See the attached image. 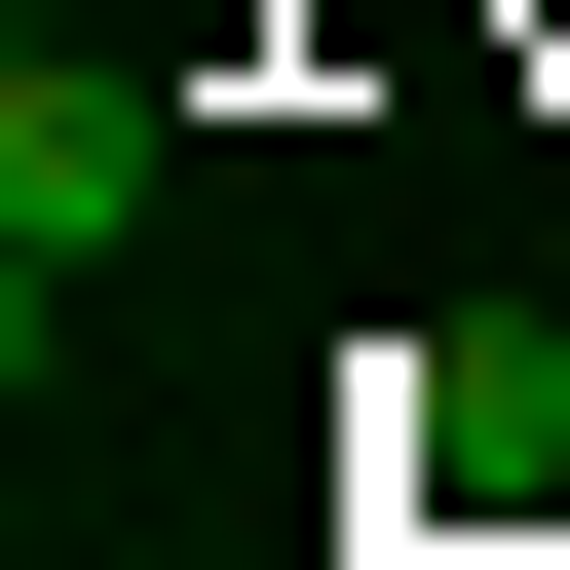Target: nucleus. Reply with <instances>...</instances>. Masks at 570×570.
Listing matches in <instances>:
<instances>
[{
    "label": "nucleus",
    "instance_id": "obj_1",
    "mask_svg": "<svg viewBox=\"0 0 570 570\" xmlns=\"http://www.w3.org/2000/svg\"><path fill=\"white\" fill-rule=\"evenodd\" d=\"M381 494H419V532H532V494H570V305H419V343H381Z\"/></svg>",
    "mask_w": 570,
    "mask_h": 570
},
{
    "label": "nucleus",
    "instance_id": "obj_2",
    "mask_svg": "<svg viewBox=\"0 0 570 570\" xmlns=\"http://www.w3.org/2000/svg\"><path fill=\"white\" fill-rule=\"evenodd\" d=\"M115 228H153V77L39 39V77H0V343H39V381H77V266H115Z\"/></svg>",
    "mask_w": 570,
    "mask_h": 570
}]
</instances>
